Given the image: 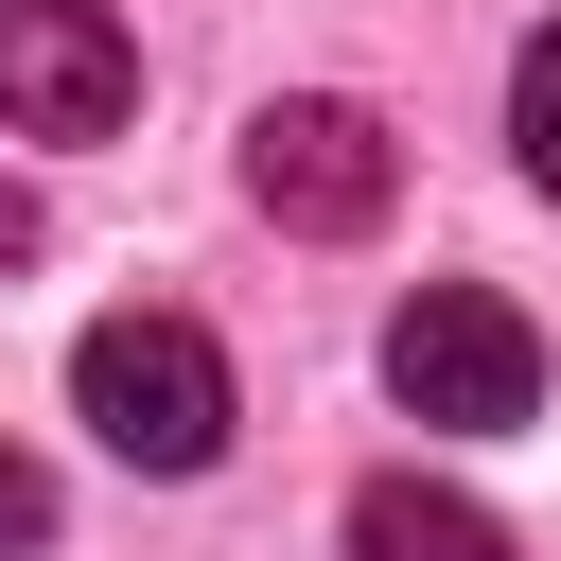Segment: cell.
Listing matches in <instances>:
<instances>
[{
    "label": "cell",
    "instance_id": "3",
    "mask_svg": "<svg viewBox=\"0 0 561 561\" xmlns=\"http://www.w3.org/2000/svg\"><path fill=\"white\" fill-rule=\"evenodd\" d=\"M245 193H263L298 245H351V228H386V193H403V140H386L351 88H280V105L245 123Z\"/></svg>",
    "mask_w": 561,
    "mask_h": 561
},
{
    "label": "cell",
    "instance_id": "8",
    "mask_svg": "<svg viewBox=\"0 0 561 561\" xmlns=\"http://www.w3.org/2000/svg\"><path fill=\"white\" fill-rule=\"evenodd\" d=\"M0 263H35V193L18 175H0Z\"/></svg>",
    "mask_w": 561,
    "mask_h": 561
},
{
    "label": "cell",
    "instance_id": "2",
    "mask_svg": "<svg viewBox=\"0 0 561 561\" xmlns=\"http://www.w3.org/2000/svg\"><path fill=\"white\" fill-rule=\"evenodd\" d=\"M386 386H403V421H456V438H508L526 403H543V333L491 298V280H421L403 316H386Z\"/></svg>",
    "mask_w": 561,
    "mask_h": 561
},
{
    "label": "cell",
    "instance_id": "4",
    "mask_svg": "<svg viewBox=\"0 0 561 561\" xmlns=\"http://www.w3.org/2000/svg\"><path fill=\"white\" fill-rule=\"evenodd\" d=\"M140 105V53L105 0H0V123L18 140H105Z\"/></svg>",
    "mask_w": 561,
    "mask_h": 561
},
{
    "label": "cell",
    "instance_id": "6",
    "mask_svg": "<svg viewBox=\"0 0 561 561\" xmlns=\"http://www.w3.org/2000/svg\"><path fill=\"white\" fill-rule=\"evenodd\" d=\"M508 158H526V193H561V18L508 53Z\"/></svg>",
    "mask_w": 561,
    "mask_h": 561
},
{
    "label": "cell",
    "instance_id": "5",
    "mask_svg": "<svg viewBox=\"0 0 561 561\" xmlns=\"http://www.w3.org/2000/svg\"><path fill=\"white\" fill-rule=\"evenodd\" d=\"M351 561H508V526L473 491H438V473H368L351 491Z\"/></svg>",
    "mask_w": 561,
    "mask_h": 561
},
{
    "label": "cell",
    "instance_id": "1",
    "mask_svg": "<svg viewBox=\"0 0 561 561\" xmlns=\"http://www.w3.org/2000/svg\"><path fill=\"white\" fill-rule=\"evenodd\" d=\"M70 403H88V438H105L123 473H210V456H228V351H210L193 316H88Z\"/></svg>",
    "mask_w": 561,
    "mask_h": 561
},
{
    "label": "cell",
    "instance_id": "7",
    "mask_svg": "<svg viewBox=\"0 0 561 561\" xmlns=\"http://www.w3.org/2000/svg\"><path fill=\"white\" fill-rule=\"evenodd\" d=\"M35 543H53V473L0 438V561H35Z\"/></svg>",
    "mask_w": 561,
    "mask_h": 561
}]
</instances>
